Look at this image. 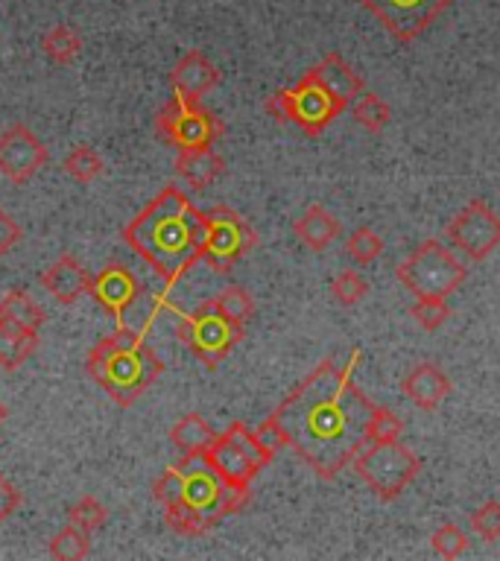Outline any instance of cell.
<instances>
[{
  "label": "cell",
  "mask_w": 500,
  "mask_h": 561,
  "mask_svg": "<svg viewBox=\"0 0 500 561\" xmlns=\"http://www.w3.org/2000/svg\"><path fill=\"white\" fill-rule=\"evenodd\" d=\"M363 351H351L349 363L325 359L272 412L281 433L319 480H333L368 445L366 424L375 403L354 383Z\"/></svg>",
  "instance_id": "obj_1"
},
{
  "label": "cell",
  "mask_w": 500,
  "mask_h": 561,
  "mask_svg": "<svg viewBox=\"0 0 500 561\" xmlns=\"http://www.w3.org/2000/svg\"><path fill=\"white\" fill-rule=\"evenodd\" d=\"M123 240L158 272L167 287H173L184 272L205 261V210L193 208V202L179 187H164L123 228Z\"/></svg>",
  "instance_id": "obj_2"
},
{
  "label": "cell",
  "mask_w": 500,
  "mask_h": 561,
  "mask_svg": "<svg viewBox=\"0 0 500 561\" xmlns=\"http://www.w3.org/2000/svg\"><path fill=\"white\" fill-rule=\"evenodd\" d=\"M86 371L96 386L112 394L117 407H132L138 394L164 371V363L149 348L147 340L138 345H117L114 336H105L88 354Z\"/></svg>",
  "instance_id": "obj_3"
},
{
  "label": "cell",
  "mask_w": 500,
  "mask_h": 561,
  "mask_svg": "<svg viewBox=\"0 0 500 561\" xmlns=\"http://www.w3.org/2000/svg\"><path fill=\"white\" fill-rule=\"evenodd\" d=\"M354 473L380 500H398L421 471L419 456L401 442H372L354 456Z\"/></svg>",
  "instance_id": "obj_4"
},
{
  "label": "cell",
  "mask_w": 500,
  "mask_h": 561,
  "mask_svg": "<svg viewBox=\"0 0 500 561\" xmlns=\"http://www.w3.org/2000/svg\"><path fill=\"white\" fill-rule=\"evenodd\" d=\"M175 468L184 477V503L208 515L214 526L249 503V489H237L219 480L205 454H182V462H175Z\"/></svg>",
  "instance_id": "obj_5"
},
{
  "label": "cell",
  "mask_w": 500,
  "mask_h": 561,
  "mask_svg": "<svg viewBox=\"0 0 500 561\" xmlns=\"http://www.w3.org/2000/svg\"><path fill=\"white\" fill-rule=\"evenodd\" d=\"M395 275L416 298H447L465 280V266L439 240H424L407 261L398 263Z\"/></svg>",
  "instance_id": "obj_6"
},
{
  "label": "cell",
  "mask_w": 500,
  "mask_h": 561,
  "mask_svg": "<svg viewBox=\"0 0 500 561\" xmlns=\"http://www.w3.org/2000/svg\"><path fill=\"white\" fill-rule=\"evenodd\" d=\"M211 468L219 473V480L237 489H249V482L272 462V454L258 442L252 430L235 421L226 433L214 438V445L205 450Z\"/></svg>",
  "instance_id": "obj_7"
},
{
  "label": "cell",
  "mask_w": 500,
  "mask_h": 561,
  "mask_svg": "<svg viewBox=\"0 0 500 561\" xmlns=\"http://www.w3.org/2000/svg\"><path fill=\"white\" fill-rule=\"evenodd\" d=\"M175 316H179V322H175L179 340L208 368H217L228 357V351L243 340V328L228 322L226 316L219 313L214 298L196 307L193 313H179L175 310Z\"/></svg>",
  "instance_id": "obj_8"
},
{
  "label": "cell",
  "mask_w": 500,
  "mask_h": 561,
  "mask_svg": "<svg viewBox=\"0 0 500 561\" xmlns=\"http://www.w3.org/2000/svg\"><path fill=\"white\" fill-rule=\"evenodd\" d=\"M158 135H164L175 149L214 147L223 135V123L211 112L200 108V103H188L184 96L173 94L170 103L158 112Z\"/></svg>",
  "instance_id": "obj_9"
},
{
  "label": "cell",
  "mask_w": 500,
  "mask_h": 561,
  "mask_svg": "<svg viewBox=\"0 0 500 561\" xmlns=\"http://www.w3.org/2000/svg\"><path fill=\"white\" fill-rule=\"evenodd\" d=\"M205 222H208V243H205V263L214 272H228L246 252H252L258 243L254 228L243 222L237 210L217 205V208L205 210Z\"/></svg>",
  "instance_id": "obj_10"
},
{
  "label": "cell",
  "mask_w": 500,
  "mask_h": 561,
  "mask_svg": "<svg viewBox=\"0 0 500 561\" xmlns=\"http://www.w3.org/2000/svg\"><path fill=\"white\" fill-rule=\"evenodd\" d=\"M447 240L468 257V261H486L500 245V217L482 199L468 202L451 222H447Z\"/></svg>",
  "instance_id": "obj_11"
},
{
  "label": "cell",
  "mask_w": 500,
  "mask_h": 561,
  "mask_svg": "<svg viewBox=\"0 0 500 561\" xmlns=\"http://www.w3.org/2000/svg\"><path fill=\"white\" fill-rule=\"evenodd\" d=\"M398 42H416L454 0H357Z\"/></svg>",
  "instance_id": "obj_12"
},
{
  "label": "cell",
  "mask_w": 500,
  "mask_h": 561,
  "mask_svg": "<svg viewBox=\"0 0 500 561\" xmlns=\"http://www.w3.org/2000/svg\"><path fill=\"white\" fill-rule=\"evenodd\" d=\"M47 161V149L26 126H12L0 135V173L9 182H30Z\"/></svg>",
  "instance_id": "obj_13"
},
{
  "label": "cell",
  "mask_w": 500,
  "mask_h": 561,
  "mask_svg": "<svg viewBox=\"0 0 500 561\" xmlns=\"http://www.w3.org/2000/svg\"><path fill=\"white\" fill-rule=\"evenodd\" d=\"M293 105H296L293 123H298L307 135H322L337 121V114H342L340 105L333 103L328 91L310 73H305V79L293 88Z\"/></svg>",
  "instance_id": "obj_14"
},
{
  "label": "cell",
  "mask_w": 500,
  "mask_h": 561,
  "mask_svg": "<svg viewBox=\"0 0 500 561\" xmlns=\"http://www.w3.org/2000/svg\"><path fill=\"white\" fill-rule=\"evenodd\" d=\"M170 82H173V94L184 96L188 103H200L202 96L219 82V70L202 50H188L175 61Z\"/></svg>",
  "instance_id": "obj_15"
},
{
  "label": "cell",
  "mask_w": 500,
  "mask_h": 561,
  "mask_svg": "<svg viewBox=\"0 0 500 561\" xmlns=\"http://www.w3.org/2000/svg\"><path fill=\"white\" fill-rule=\"evenodd\" d=\"M307 73L328 91V96L340 105L342 112L363 94V79L349 68V61L342 59L340 53H328V56H325L314 70H307Z\"/></svg>",
  "instance_id": "obj_16"
},
{
  "label": "cell",
  "mask_w": 500,
  "mask_h": 561,
  "mask_svg": "<svg viewBox=\"0 0 500 561\" xmlns=\"http://www.w3.org/2000/svg\"><path fill=\"white\" fill-rule=\"evenodd\" d=\"M401 389L419 410L433 412L442 407V401H445L447 394L454 392V383H451V377H447L439 366H433V363H419V366L407 371V377L401 380Z\"/></svg>",
  "instance_id": "obj_17"
},
{
  "label": "cell",
  "mask_w": 500,
  "mask_h": 561,
  "mask_svg": "<svg viewBox=\"0 0 500 561\" xmlns=\"http://www.w3.org/2000/svg\"><path fill=\"white\" fill-rule=\"evenodd\" d=\"M138 278H135L129 266H123V263H109L100 275L91 278V296L114 316L121 313L123 307L138 296Z\"/></svg>",
  "instance_id": "obj_18"
},
{
  "label": "cell",
  "mask_w": 500,
  "mask_h": 561,
  "mask_svg": "<svg viewBox=\"0 0 500 561\" xmlns=\"http://www.w3.org/2000/svg\"><path fill=\"white\" fill-rule=\"evenodd\" d=\"M42 284L56 301H61V305H73V301H79L86 293H91V275H88L86 266H82L77 257H70V254L59 257L50 270L44 272Z\"/></svg>",
  "instance_id": "obj_19"
},
{
  "label": "cell",
  "mask_w": 500,
  "mask_h": 561,
  "mask_svg": "<svg viewBox=\"0 0 500 561\" xmlns=\"http://www.w3.org/2000/svg\"><path fill=\"white\" fill-rule=\"evenodd\" d=\"M164 310H175V305H170V298H167L164 293L138 289V296L132 298L129 305L123 307L114 319H117V328L132 331L135 336H140V340H147V331L156 324V319L164 313Z\"/></svg>",
  "instance_id": "obj_20"
},
{
  "label": "cell",
  "mask_w": 500,
  "mask_h": 561,
  "mask_svg": "<svg viewBox=\"0 0 500 561\" xmlns=\"http://www.w3.org/2000/svg\"><path fill=\"white\" fill-rule=\"evenodd\" d=\"M0 328L15 333H38L44 328V310L30 298V293L12 289L0 301Z\"/></svg>",
  "instance_id": "obj_21"
},
{
  "label": "cell",
  "mask_w": 500,
  "mask_h": 561,
  "mask_svg": "<svg viewBox=\"0 0 500 561\" xmlns=\"http://www.w3.org/2000/svg\"><path fill=\"white\" fill-rule=\"evenodd\" d=\"M293 231H296V237L307 245V249L322 252V249H328V245L337 240V234H340V219L333 217L328 208H322V205H310V208L293 222Z\"/></svg>",
  "instance_id": "obj_22"
},
{
  "label": "cell",
  "mask_w": 500,
  "mask_h": 561,
  "mask_svg": "<svg viewBox=\"0 0 500 561\" xmlns=\"http://www.w3.org/2000/svg\"><path fill=\"white\" fill-rule=\"evenodd\" d=\"M223 158L214 152V147H202V149H179V158H175V173L182 175L184 182L202 191L208 187L214 179H219L223 173Z\"/></svg>",
  "instance_id": "obj_23"
},
{
  "label": "cell",
  "mask_w": 500,
  "mask_h": 561,
  "mask_svg": "<svg viewBox=\"0 0 500 561\" xmlns=\"http://www.w3.org/2000/svg\"><path fill=\"white\" fill-rule=\"evenodd\" d=\"M214 438L217 433L211 430V424L202 415L191 412V415H184L173 424L170 430V442H173L182 454H205L211 445H214Z\"/></svg>",
  "instance_id": "obj_24"
},
{
  "label": "cell",
  "mask_w": 500,
  "mask_h": 561,
  "mask_svg": "<svg viewBox=\"0 0 500 561\" xmlns=\"http://www.w3.org/2000/svg\"><path fill=\"white\" fill-rule=\"evenodd\" d=\"M42 50L53 65H70V61L79 56V50H82V38H79V33L73 26L56 24L50 33L42 38Z\"/></svg>",
  "instance_id": "obj_25"
},
{
  "label": "cell",
  "mask_w": 500,
  "mask_h": 561,
  "mask_svg": "<svg viewBox=\"0 0 500 561\" xmlns=\"http://www.w3.org/2000/svg\"><path fill=\"white\" fill-rule=\"evenodd\" d=\"M38 348V333H15L0 328V368L15 371L33 357Z\"/></svg>",
  "instance_id": "obj_26"
},
{
  "label": "cell",
  "mask_w": 500,
  "mask_h": 561,
  "mask_svg": "<svg viewBox=\"0 0 500 561\" xmlns=\"http://www.w3.org/2000/svg\"><path fill=\"white\" fill-rule=\"evenodd\" d=\"M88 538H91V535L82 533L79 526L68 524L50 538V556L59 561L86 559L88 552H91V541H88Z\"/></svg>",
  "instance_id": "obj_27"
},
{
  "label": "cell",
  "mask_w": 500,
  "mask_h": 561,
  "mask_svg": "<svg viewBox=\"0 0 500 561\" xmlns=\"http://www.w3.org/2000/svg\"><path fill=\"white\" fill-rule=\"evenodd\" d=\"M214 301H217L219 313L237 328H246V322L254 316V301L243 287H226Z\"/></svg>",
  "instance_id": "obj_28"
},
{
  "label": "cell",
  "mask_w": 500,
  "mask_h": 561,
  "mask_svg": "<svg viewBox=\"0 0 500 561\" xmlns=\"http://www.w3.org/2000/svg\"><path fill=\"white\" fill-rule=\"evenodd\" d=\"M65 173L82 184L94 182V179L103 175V158L96 156L91 147H86V144H79V147L70 149V156L65 158Z\"/></svg>",
  "instance_id": "obj_29"
},
{
  "label": "cell",
  "mask_w": 500,
  "mask_h": 561,
  "mask_svg": "<svg viewBox=\"0 0 500 561\" xmlns=\"http://www.w3.org/2000/svg\"><path fill=\"white\" fill-rule=\"evenodd\" d=\"M167 526L175 529L179 535H202L208 533L211 526V517L202 515L200 508L188 506V503H175V506H167Z\"/></svg>",
  "instance_id": "obj_30"
},
{
  "label": "cell",
  "mask_w": 500,
  "mask_h": 561,
  "mask_svg": "<svg viewBox=\"0 0 500 561\" xmlns=\"http://www.w3.org/2000/svg\"><path fill=\"white\" fill-rule=\"evenodd\" d=\"M351 112H354V121L368 131H384L389 117H393V114H389V105H386L377 94H363L357 103H354Z\"/></svg>",
  "instance_id": "obj_31"
},
{
  "label": "cell",
  "mask_w": 500,
  "mask_h": 561,
  "mask_svg": "<svg viewBox=\"0 0 500 561\" xmlns=\"http://www.w3.org/2000/svg\"><path fill=\"white\" fill-rule=\"evenodd\" d=\"M401 419H398L389 407H377L375 403V410H372L366 424L368 445H372V442H398V438H401Z\"/></svg>",
  "instance_id": "obj_32"
},
{
  "label": "cell",
  "mask_w": 500,
  "mask_h": 561,
  "mask_svg": "<svg viewBox=\"0 0 500 561\" xmlns=\"http://www.w3.org/2000/svg\"><path fill=\"white\" fill-rule=\"evenodd\" d=\"M105 517H109L105 506L96 497H91V494H88V497H82L79 503H73V506L68 508V524L79 526V529H82V533H88V535L96 533V529L105 524Z\"/></svg>",
  "instance_id": "obj_33"
},
{
  "label": "cell",
  "mask_w": 500,
  "mask_h": 561,
  "mask_svg": "<svg viewBox=\"0 0 500 561\" xmlns=\"http://www.w3.org/2000/svg\"><path fill=\"white\" fill-rule=\"evenodd\" d=\"M410 316L424 328V331H439V328L447 322L451 307H447L445 298H416V305L410 307Z\"/></svg>",
  "instance_id": "obj_34"
},
{
  "label": "cell",
  "mask_w": 500,
  "mask_h": 561,
  "mask_svg": "<svg viewBox=\"0 0 500 561\" xmlns=\"http://www.w3.org/2000/svg\"><path fill=\"white\" fill-rule=\"evenodd\" d=\"M430 543H433V550H436V556H442V559H459V556H465L468 552V535L459 529L456 524H442L433 533V538H430Z\"/></svg>",
  "instance_id": "obj_35"
},
{
  "label": "cell",
  "mask_w": 500,
  "mask_h": 561,
  "mask_svg": "<svg viewBox=\"0 0 500 561\" xmlns=\"http://www.w3.org/2000/svg\"><path fill=\"white\" fill-rule=\"evenodd\" d=\"M380 252H384V237L372 231V228L363 226L349 237V254L357 263H375Z\"/></svg>",
  "instance_id": "obj_36"
},
{
  "label": "cell",
  "mask_w": 500,
  "mask_h": 561,
  "mask_svg": "<svg viewBox=\"0 0 500 561\" xmlns=\"http://www.w3.org/2000/svg\"><path fill=\"white\" fill-rule=\"evenodd\" d=\"M331 293L333 298L340 301V305L351 307V305H357L360 298H366L368 293V284L366 278L360 275V272H340L337 278L331 280Z\"/></svg>",
  "instance_id": "obj_37"
},
{
  "label": "cell",
  "mask_w": 500,
  "mask_h": 561,
  "mask_svg": "<svg viewBox=\"0 0 500 561\" xmlns=\"http://www.w3.org/2000/svg\"><path fill=\"white\" fill-rule=\"evenodd\" d=\"M152 494H156V500L161 503V506H175V503H182L184 500V477L182 471L175 468V465H170L161 477L156 480V485H152Z\"/></svg>",
  "instance_id": "obj_38"
},
{
  "label": "cell",
  "mask_w": 500,
  "mask_h": 561,
  "mask_svg": "<svg viewBox=\"0 0 500 561\" xmlns=\"http://www.w3.org/2000/svg\"><path fill=\"white\" fill-rule=\"evenodd\" d=\"M471 529L482 541H498L500 538V503L489 500L471 515Z\"/></svg>",
  "instance_id": "obj_39"
},
{
  "label": "cell",
  "mask_w": 500,
  "mask_h": 561,
  "mask_svg": "<svg viewBox=\"0 0 500 561\" xmlns=\"http://www.w3.org/2000/svg\"><path fill=\"white\" fill-rule=\"evenodd\" d=\"M266 114H272L279 123H289L296 117V105H293V88H284V91H275L272 96H266Z\"/></svg>",
  "instance_id": "obj_40"
},
{
  "label": "cell",
  "mask_w": 500,
  "mask_h": 561,
  "mask_svg": "<svg viewBox=\"0 0 500 561\" xmlns=\"http://www.w3.org/2000/svg\"><path fill=\"white\" fill-rule=\"evenodd\" d=\"M254 436H258V442H261V445L266 447L272 456L279 454L281 447H287V438H284V433H281V427H279V421L272 419V415L266 421H261V427L254 430Z\"/></svg>",
  "instance_id": "obj_41"
},
{
  "label": "cell",
  "mask_w": 500,
  "mask_h": 561,
  "mask_svg": "<svg viewBox=\"0 0 500 561\" xmlns=\"http://www.w3.org/2000/svg\"><path fill=\"white\" fill-rule=\"evenodd\" d=\"M18 506H21V491L0 473V524H7L18 512Z\"/></svg>",
  "instance_id": "obj_42"
},
{
  "label": "cell",
  "mask_w": 500,
  "mask_h": 561,
  "mask_svg": "<svg viewBox=\"0 0 500 561\" xmlns=\"http://www.w3.org/2000/svg\"><path fill=\"white\" fill-rule=\"evenodd\" d=\"M24 237V231H21V226H18L15 219L9 217L7 210L0 208V257L12 249V245L18 243Z\"/></svg>",
  "instance_id": "obj_43"
},
{
  "label": "cell",
  "mask_w": 500,
  "mask_h": 561,
  "mask_svg": "<svg viewBox=\"0 0 500 561\" xmlns=\"http://www.w3.org/2000/svg\"><path fill=\"white\" fill-rule=\"evenodd\" d=\"M3 421H7V403L0 401V424H3Z\"/></svg>",
  "instance_id": "obj_44"
}]
</instances>
